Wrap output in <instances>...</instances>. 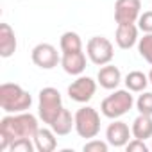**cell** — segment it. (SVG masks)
Masks as SVG:
<instances>
[{
	"instance_id": "obj_19",
	"label": "cell",
	"mask_w": 152,
	"mask_h": 152,
	"mask_svg": "<svg viewBox=\"0 0 152 152\" xmlns=\"http://www.w3.org/2000/svg\"><path fill=\"white\" fill-rule=\"evenodd\" d=\"M59 47H61V52H77V50H83V39L77 32H64L59 39Z\"/></svg>"
},
{
	"instance_id": "obj_10",
	"label": "cell",
	"mask_w": 152,
	"mask_h": 152,
	"mask_svg": "<svg viewBox=\"0 0 152 152\" xmlns=\"http://www.w3.org/2000/svg\"><path fill=\"white\" fill-rule=\"evenodd\" d=\"M131 129L125 122H120V120H115L113 124H109V127L106 129V140L109 145L113 147H125L129 143V138H131Z\"/></svg>"
},
{
	"instance_id": "obj_26",
	"label": "cell",
	"mask_w": 152,
	"mask_h": 152,
	"mask_svg": "<svg viewBox=\"0 0 152 152\" xmlns=\"http://www.w3.org/2000/svg\"><path fill=\"white\" fill-rule=\"evenodd\" d=\"M148 83H150V84H152V70H150V72H148Z\"/></svg>"
},
{
	"instance_id": "obj_20",
	"label": "cell",
	"mask_w": 152,
	"mask_h": 152,
	"mask_svg": "<svg viewBox=\"0 0 152 152\" xmlns=\"http://www.w3.org/2000/svg\"><path fill=\"white\" fill-rule=\"evenodd\" d=\"M138 52L148 64H152V32H147L138 39Z\"/></svg>"
},
{
	"instance_id": "obj_14",
	"label": "cell",
	"mask_w": 152,
	"mask_h": 152,
	"mask_svg": "<svg viewBox=\"0 0 152 152\" xmlns=\"http://www.w3.org/2000/svg\"><path fill=\"white\" fill-rule=\"evenodd\" d=\"M16 52V34L9 23H0V56L11 57Z\"/></svg>"
},
{
	"instance_id": "obj_5",
	"label": "cell",
	"mask_w": 152,
	"mask_h": 152,
	"mask_svg": "<svg viewBox=\"0 0 152 152\" xmlns=\"http://www.w3.org/2000/svg\"><path fill=\"white\" fill-rule=\"evenodd\" d=\"M75 116V131L81 138L86 140H93L99 131H100V115L95 107L84 106L81 109H77Z\"/></svg>"
},
{
	"instance_id": "obj_24",
	"label": "cell",
	"mask_w": 152,
	"mask_h": 152,
	"mask_svg": "<svg viewBox=\"0 0 152 152\" xmlns=\"http://www.w3.org/2000/svg\"><path fill=\"white\" fill-rule=\"evenodd\" d=\"M138 29L147 32H152V11H145L143 15H140L138 18Z\"/></svg>"
},
{
	"instance_id": "obj_15",
	"label": "cell",
	"mask_w": 152,
	"mask_h": 152,
	"mask_svg": "<svg viewBox=\"0 0 152 152\" xmlns=\"http://www.w3.org/2000/svg\"><path fill=\"white\" fill-rule=\"evenodd\" d=\"M32 140H34L36 150H39V152H52V150H56V147H57L56 132L52 131V127H50V129H47V127L38 129V132H36V136H34Z\"/></svg>"
},
{
	"instance_id": "obj_6",
	"label": "cell",
	"mask_w": 152,
	"mask_h": 152,
	"mask_svg": "<svg viewBox=\"0 0 152 152\" xmlns=\"http://www.w3.org/2000/svg\"><path fill=\"white\" fill-rule=\"evenodd\" d=\"M86 54H88V57H90V61L93 64L104 66V64H109L113 61L115 48H113V43L107 38H104V36H93L86 43Z\"/></svg>"
},
{
	"instance_id": "obj_17",
	"label": "cell",
	"mask_w": 152,
	"mask_h": 152,
	"mask_svg": "<svg viewBox=\"0 0 152 152\" xmlns=\"http://www.w3.org/2000/svg\"><path fill=\"white\" fill-rule=\"evenodd\" d=\"M50 127L57 136H66L72 131V127H75V116H72V113L68 109H63L61 115L52 122Z\"/></svg>"
},
{
	"instance_id": "obj_1",
	"label": "cell",
	"mask_w": 152,
	"mask_h": 152,
	"mask_svg": "<svg viewBox=\"0 0 152 152\" xmlns=\"http://www.w3.org/2000/svg\"><path fill=\"white\" fill-rule=\"evenodd\" d=\"M38 120L31 113H9L0 120V150H7L15 140L34 138L38 132Z\"/></svg>"
},
{
	"instance_id": "obj_3",
	"label": "cell",
	"mask_w": 152,
	"mask_h": 152,
	"mask_svg": "<svg viewBox=\"0 0 152 152\" xmlns=\"http://www.w3.org/2000/svg\"><path fill=\"white\" fill-rule=\"evenodd\" d=\"M39 99V104H38V115L39 118L43 120V124L47 125H52V122L61 115V111L64 109L63 107V99H61V93L56 90V88H43L38 95Z\"/></svg>"
},
{
	"instance_id": "obj_11",
	"label": "cell",
	"mask_w": 152,
	"mask_h": 152,
	"mask_svg": "<svg viewBox=\"0 0 152 152\" xmlns=\"http://www.w3.org/2000/svg\"><path fill=\"white\" fill-rule=\"evenodd\" d=\"M61 66L70 75H81L86 70V56L83 50L77 52H63L61 56Z\"/></svg>"
},
{
	"instance_id": "obj_8",
	"label": "cell",
	"mask_w": 152,
	"mask_h": 152,
	"mask_svg": "<svg viewBox=\"0 0 152 152\" xmlns=\"http://www.w3.org/2000/svg\"><path fill=\"white\" fill-rule=\"evenodd\" d=\"M95 91H97V83L91 77H88V75L86 77L84 75L83 77H77L68 86V97L75 102H79V104H84V102L91 100Z\"/></svg>"
},
{
	"instance_id": "obj_18",
	"label": "cell",
	"mask_w": 152,
	"mask_h": 152,
	"mask_svg": "<svg viewBox=\"0 0 152 152\" xmlns=\"http://www.w3.org/2000/svg\"><path fill=\"white\" fill-rule=\"evenodd\" d=\"M148 84V75H145L143 72H129L125 75V86L129 91H134V93H141Z\"/></svg>"
},
{
	"instance_id": "obj_25",
	"label": "cell",
	"mask_w": 152,
	"mask_h": 152,
	"mask_svg": "<svg viewBox=\"0 0 152 152\" xmlns=\"http://www.w3.org/2000/svg\"><path fill=\"white\" fill-rule=\"evenodd\" d=\"M125 148H127V152H147L148 150V147L145 145V140H138V138L131 140L125 145Z\"/></svg>"
},
{
	"instance_id": "obj_2",
	"label": "cell",
	"mask_w": 152,
	"mask_h": 152,
	"mask_svg": "<svg viewBox=\"0 0 152 152\" xmlns=\"http://www.w3.org/2000/svg\"><path fill=\"white\" fill-rule=\"evenodd\" d=\"M32 97L20 84L4 83L0 86V107L6 113H23L31 107Z\"/></svg>"
},
{
	"instance_id": "obj_9",
	"label": "cell",
	"mask_w": 152,
	"mask_h": 152,
	"mask_svg": "<svg viewBox=\"0 0 152 152\" xmlns=\"http://www.w3.org/2000/svg\"><path fill=\"white\" fill-rule=\"evenodd\" d=\"M141 2L140 0H116L115 4V20L118 25L122 23H136L140 18Z\"/></svg>"
},
{
	"instance_id": "obj_21",
	"label": "cell",
	"mask_w": 152,
	"mask_h": 152,
	"mask_svg": "<svg viewBox=\"0 0 152 152\" xmlns=\"http://www.w3.org/2000/svg\"><path fill=\"white\" fill-rule=\"evenodd\" d=\"M136 107L141 115H152V91H141L136 100Z\"/></svg>"
},
{
	"instance_id": "obj_23",
	"label": "cell",
	"mask_w": 152,
	"mask_h": 152,
	"mask_svg": "<svg viewBox=\"0 0 152 152\" xmlns=\"http://www.w3.org/2000/svg\"><path fill=\"white\" fill-rule=\"evenodd\" d=\"M107 148H109V143L107 141H100V140H90L83 147L84 152H107Z\"/></svg>"
},
{
	"instance_id": "obj_7",
	"label": "cell",
	"mask_w": 152,
	"mask_h": 152,
	"mask_svg": "<svg viewBox=\"0 0 152 152\" xmlns=\"http://www.w3.org/2000/svg\"><path fill=\"white\" fill-rule=\"evenodd\" d=\"M31 59L36 66L43 68V70H52L54 66H57V63H61V57L57 54V48L50 43H39L32 48L31 52Z\"/></svg>"
},
{
	"instance_id": "obj_13",
	"label": "cell",
	"mask_w": 152,
	"mask_h": 152,
	"mask_svg": "<svg viewBox=\"0 0 152 152\" xmlns=\"http://www.w3.org/2000/svg\"><path fill=\"white\" fill-rule=\"evenodd\" d=\"M97 81L104 90H116L118 84L122 83V73H120V70L116 66L104 64L97 73Z\"/></svg>"
},
{
	"instance_id": "obj_27",
	"label": "cell",
	"mask_w": 152,
	"mask_h": 152,
	"mask_svg": "<svg viewBox=\"0 0 152 152\" xmlns=\"http://www.w3.org/2000/svg\"><path fill=\"white\" fill-rule=\"evenodd\" d=\"M150 148H152V147H150Z\"/></svg>"
},
{
	"instance_id": "obj_4",
	"label": "cell",
	"mask_w": 152,
	"mask_h": 152,
	"mask_svg": "<svg viewBox=\"0 0 152 152\" xmlns=\"http://www.w3.org/2000/svg\"><path fill=\"white\" fill-rule=\"evenodd\" d=\"M131 93L132 91H129V90H115V93L107 95L102 100V104H100L102 115L106 118L116 120V118L124 116L125 113H129L132 104H134V99Z\"/></svg>"
},
{
	"instance_id": "obj_12",
	"label": "cell",
	"mask_w": 152,
	"mask_h": 152,
	"mask_svg": "<svg viewBox=\"0 0 152 152\" xmlns=\"http://www.w3.org/2000/svg\"><path fill=\"white\" fill-rule=\"evenodd\" d=\"M116 45L122 50H129L138 43V27L134 23H122L116 27V34H115Z\"/></svg>"
},
{
	"instance_id": "obj_22",
	"label": "cell",
	"mask_w": 152,
	"mask_h": 152,
	"mask_svg": "<svg viewBox=\"0 0 152 152\" xmlns=\"http://www.w3.org/2000/svg\"><path fill=\"white\" fill-rule=\"evenodd\" d=\"M36 148L34 141H31V138H20V140H15L7 150L11 152H32Z\"/></svg>"
},
{
	"instance_id": "obj_16",
	"label": "cell",
	"mask_w": 152,
	"mask_h": 152,
	"mask_svg": "<svg viewBox=\"0 0 152 152\" xmlns=\"http://www.w3.org/2000/svg\"><path fill=\"white\" fill-rule=\"evenodd\" d=\"M131 132L138 140H148L152 138V115H138L132 122Z\"/></svg>"
}]
</instances>
